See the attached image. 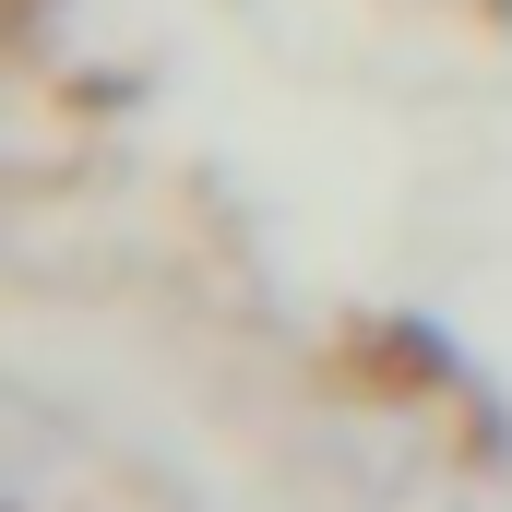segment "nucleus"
Listing matches in <instances>:
<instances>
[{
    "instance_id": "obj_1",
    "label": "nucleus",
    "mask_w": 512,
    "mask_h": 512,
    "mask_svg": "<svg viewBox=\"0 0 512 512\" xmlns=\"http://www.w3.org/2000/svg\"><path fill=\"white\" fill-rule=\"evenodd\" d=\"M465 512H512V477H489V489H465Z\"/></svg>"
}]
</instances>
